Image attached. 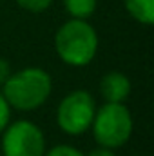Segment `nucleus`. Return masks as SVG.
Segmentation results:
<instances>
[{"instance_id": "nucleus-1", "label": "nucleus", "mask_w": 154, "mask_h": 156, "mask_svg": "<svg viewBox=\"0 0 154 156\" xmlns=\"http://www.w3.org/2000/svg\"><path fill=\"white\" fill-rule=\"evenodd\" d=\"M53 91L51 76L40 67H26L11 73L2 83V94L9 107L18 111H33L44 105Z\"/></svg>"}, {"instance_id": "nucleus-6", "label": "nucleus", "mask_w": 154, "mask_h": 156, "mask_svg": "<svg viewBox=\"0 0 154 156\" xmlns=\"http://www.w3.org/2000/svg\"><path fill=\"white\" fill-rule=\"evenodd\" d=\"M100 93L107 104H123L131 93V80L123 73L111 71L102 78Z\"/></svg>"}, {"instance_id": "nucleus-12", "label": "nucleus", "mask_w": 154, "mask_h": 156, "mask_svg": "<svg viewBox=\"0 0 154 156\" xmlns=\"http://www.w3.org/2000/svg\"><path fill=\"white\" fill-rule=\"evenodd\" d=\"M9 75H11L9 62H7V60H4V58H0V85L9 78Z\"/></svg>"}, {"instance_id": "nucleus-3", "label": "nucleus", "mask_w": 154, "mask_h": 156, "mask_svg": "<svg viewBox=\"0 0 154 156\" xmlns=\"http://www.w3.org/2000/svg\"><path fill=\"white\" fill-rule=\"evenodd\" d=\"M93 136L100 147H121L132 134V116L123 104H103L93 118Z\"/></svg>"}, {"instance_id": "nucleus-8", "label": "nucleus", "mask_w": 154, "mask_h": 156, "mask_svg": "<svg viewBox=\"0 0 154 156\" xmlns=\"http://www.w3.org/2000/svg\"><path fill=\"white\" fill-rule=\"evenodd\" d=\"M65 9L73 18L85 20L96 9V0H65Z\"/></svg>"}, {"instance_id": "nucleus-2", "label": "nucleus", "mask_w": 154, "mask_h": 156, "mask_svg": "<svg viewBox=\"0 0 154 156\" xmlns=\"http://www.w3.org/2000/svg\"><path fill=\"white\" fill-rule=\"evenodd\" d=\"M54 47L62 62L73 67H83L96 56L98 35L85 20L73 18L56 31Z\"/></svg>"}, {"instance_id": "nucleus-9", "label": "nucleus", "mask_w": 154, "mask_h": 156, "mask_svg": "<svg viewBox=\"0 0 154 156\" xmlns=\"http://www.w3.org/2000/svg\"><path fill=\"white\" fill-rule=\"evenodd\" d=\"M16 2H18L20 7H24L31 13H42L51 5L53 0H16Z\"/></svg>"}, {"instance_id": "nucleus-5", "label": "nucleus", "mask_w": 154, "mask_h": 156, "mask_svg": "<svg viewBox=\"0 0 154 156\" xmlns=\"http://www.w3.org/2000/svg\"><path fill=\"white\" fill-rule=\"evenodd\" d=\"M2 154L44 156L45 154V136L42 129L29 120H18L7 125L2 133Z\"/></svg>"}, {"instance_id": "nucleus-10", "label": "nucleus", "mask_w": 154, "mask_h": 156, "mask_svg": "<svg viewBox=\"0 0 154 156\" xmlns=\"http://www.w3.org/2000/svg\"><path fill=\"white\" fill-rule=\"evenodd\" d=\"M44 156H85V154L82 151H78L76 147H71V145H54Z\"/></svg>"}, {"instance_id": "nucleus-7", "label": "nucleus", "mask_w": 154, "mask_h": 156, "mask_svg": "<svg viewBox=\"0 0 154 156\" xmlns=\"http://www.w3.org/2000/svg\"><path fill=\"white\" fill-rule=\"evenodd\" d=\"M129 15L140 24L151 26L154 22V0H123Z\"/></svg>"}, {"instance_id": "nucleus-4", "label": "nucleus", "mask_w": 154, "mask_h": 156, "mask_svg": "<svg viewBox=\"0 0 154 156\" xmlns=\"http://www.w3.org/2000/svg\"><path fill=\"white\" fill-rule=\"evenodd\" d=\"M94 113H96V104L93 94L89 91L78 89L62 98L56 111V122L65 134L78 136L83 134L87 129H91Z\"/></svg>"}, {"instance_id": "nucleus-13", "label": "nucleus", "mask_w": 154, "mask_h": 156, "mask_svg": "<svg viewBox=\"0 0 154 156\" xmlns=\"http://www.w3.org/2000/svg\"><path fill=\"white\" fill-rule=\"evenodd\" d=\"M87 156H114L113 149H107V147H98L94 151H91Z\"/></svg>"}, {"instance_id": "nucleus-11", "label": "nucleus", "mask_w": 154, "mask_h": 156, "mask_svg": "<svg viewBox=\"0 0 154 156\" xmlns=\"http://www.w3.org/2000/svg\"><path fill=\"white\" fill-rule=\"evenodd\" d=\"M9 118H11V107L7 104V100L4 98V94L0 93V134L9 125Z\"/></svg>"}]
</instances>
